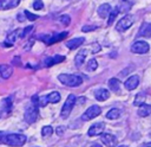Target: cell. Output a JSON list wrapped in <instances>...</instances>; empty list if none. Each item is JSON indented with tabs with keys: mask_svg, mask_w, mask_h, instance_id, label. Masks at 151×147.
Listing matches in <instances>:
<instances>
[{
	"mask_svg": "<svg viewBox=\"0 0 151 147\" xmlns=\"http://www.w3.org/2000/svg\"><path fill=\"white\" fill-rule=\"evenodd\" d=\"M48 103H58L60 101V94L58 91H52L46 96Z\"/></svg>",
	"mask_w": 151,
	"mask_h": 147,
	"instance_id": "cb8c5ba5",
	"label": "cell"
},
{
	"mask_svg": "<svg viewBox=\"0 0 151 147\" xmlns=\"http://www.w3.org/2000/svg\"><path fill=\"white\" fill-rule=\"evenodd\" d=\"M63 60H65V56H59V55H57V56H54V57L46 58V59H45V65H46V66H51V65L61 63Z\"/></svg>",
	"mask_w": 151,
	"mask_h": 147,
	"instance_id": "44dd1931",
	"label": "cell"
},
{
	"mask_svg": "<svg viewBox=\"0 0 151 147\" xmlns=\"http://www.w3.org/2000/svg\"><path fill=\"white\" fill-rule=\"evenodd\" d=\"M133 21H134V18L130 14H126L124 15L116 25V30L118 32H125L127 28H130L132 25H133Z\"/></svg>",
	"mask_w": 151,
	"mask_h": 147,
	"instance_id": "8992f818",
	"label": "cell"
},
{
	"mask_svg": "<svg viewBox=\"0 0 151 147\" xmlns=\"http://www.w3.org/2000/svg\"><path fill=\"white\" fill-rule=\"evenodd\" d=\"M60 83L67 87H79L83 83V78L78 75H70V74H60L58 76Z\"/></svg>",
	"mask_w": 151,
	"mask_h": 147,
	"instance_id": "7a4b0ae2",
	"label": "cell"
},
{
	"mask_svg": "<svg viewBox=\"0 0 151 147\" xmlns=\"http://www.w3.org/2000/svg\"><path fill=\"white\" fill-rule=\"evenodd\" d=\"M150 50V45L144 41V40H136L132 45H131V51L133 53H138V55H144L147 53Z\"/></svg>",
	"mask_w": 151,
	"mask_h": 147,
	"instance_id": "52a82bcc",
	"label": "cell"
},
{
	"mask_svg": "<svg viewBox=\"0 0 151 147\" xmlns=\"http://www.w3.org/2000/svg\"><path fill=\"white\" fill-rule=\"evenodd\" d=\"M20 4V0H0V9L6 11V9H12L17 7Z\"/></svg>",
	"mask_w": 151,
	"mask_h": 147,
	"instance_id": "4fadbf2b",
	"label": "cell"
},
{
	"mask_svg": "<svg viewBox=\"0 0 151 147\" xmlns=\"http://www.w3.org/2000/svg\"><path fill=\"white\" fill-rule=\"evenodd\" d=\"M38 107H39V106L32 103V106H29V107L26 108L25 114H24V119H25V121H26L27 123H33V122L37 121V119H38V116H39Z\"/></svg>",
	"mask_w": 151,
	"mask_h": 147,
	"instance_id": "5b68a950",
	"label": "cell"
},
{
	"mask_svg": "<svg viewBox=\"0 0 151 147\" xmlns=\"http://www.w3.org/2000/svg\"><path fill=\"white\" fill-rule=\"evenodd\" d=\"M111 6L109 5V4H103V5H100L99 7H98V15L100 17V18H107L109 17V14H110V12H111Z\"/></svg>",
	"mask_w": 151,
	"mask_h": 147,
	"instance_id": "e0dca14e",
	"label": "cell"
},
{
	"mask_svg": "<svg viewBox=\"0 0 151 147\" xmlns=\"http://www.w3.org/2000/svg\"><path fill=\"white\" fill-rule=\"evenodd\" d=\"M138 37H144V38H149L151 37V23L144 21L138 31Z\"/></svg>",
	"mask_w": 151,
	"mask_h": 147,
	"instance_id": "7c38bea8",
	"label": "cell"
},
{
	"mask_svg": "<svg viewBox=\"0 0 151 147\" xmlns=\"http://www.w3.org/2000/svg\"><path fill=\"white\" fill-rule=\"evenodd\" d=\"M94 97L96 100L98 101H105L110 97V91L107 89H104V88H99L94 91Z\"/></svg>",
	"mask_w": 151,
	"mask_h": 147,
	"instance_id": "2e32d148",
	"label": "cell"
},
{
	"mask_svg": "<svg viewBox=\"0 0 151 147\" xmlns=\"http://www.w3.org/2000/svg\"><path fill=\"white\" fill-rule=\"evenodd\" d=\"M13 74V69L7 64H0V75L4 79H7Z\"/></svg>",
	"mask_w": 151,
	"mask_h": 147,
	"instance_id": "ac0fdd59",
	"label": "cell"
},
{
	"mask_svg": "<svg viewBox=\"0 0 151 147\" xmlns=\"http://www.w3.org/2000/svg\"><path fill=\"white\" fill-rule=\"evenodd\" d=\"M24 13H25L26 18H27L29 21H34L35 19H38V15H37V14H33V13H31V12H28V11H24Z\"/></svg>",
	"mask_w": 151,
	"mask_h": 147,
	"instance_id": "1f68e13d",
	"label": "cell"
},
{
	"mask_svg": "<svg viewBox=\"0 0 151 147\" xmlns=\"http://www.w3.org/2000/svg\"><path fill=\"white\" fill-rule=\"evenodd\" d=\"M84 41H85V38H83V37L73 38V39L66 41V46H67L70 50H76V49H78Z\"/></svg>",
	"mask_w": 151,
	"mask_h": 147,
	"instance_id": "9a60e30c",
	"label": "cell"
},
{
	"mask_svg": "<svg viewBox=\"0 0 151 147\" xmlns=\"http://www.w3.org/2000/svg\"><path fill=\"white\" fill-rule=\"evenodd\" d=\"M98 68V62L96 58H91L88 62H87V70L88 71H94L96 69Z\"/></svg>",
	"mask_w": 151,
	"mask_h": 147,
	"instance_id": "4316f807",
	"label": "cell"
},
{
	"mask_svg": "<svg viewBox=\"0 0 151 147\" xmlns=\"http://www.w3.org/2000/svg\"><path fill=\"white\" fill-rule=\"evenodd\" d=\"M100 113H101V108L99 106H91L90 108H87L85 110V113L83 114L81 119H83V121H90V120L99 116Z\"/></svg>",
	"mask_w": 151,
	"mask_h": 147,
	"instance_id": "ba28073f",
	"label": "cell"
},
{
	"mask_svg": "<svg viewBox=\"0 0 151 147\" xmlns=\"http://www.w3.org/2000/svg\"><path fill=\"white\" fill-rule=\"evenodd\" d=\"M100 140L107 147H116L117 143H118V139L114 135L109 134V133H103L101 136H100Z\"/></svg>",
	"mask_w": 151,
	"mask_h": 147,
	"instance_id": "30bf717a",
	"label": "cell"
},
{
	"mask_svg": "<svg viewBox=\"0 0 151 147\" xmlns=\"http://www.w3.org/2000/svg\"><path fill=\"white\" fill-rule=\"evenodd\" d=\"M33 25H29V26H27V27H25L24 30H21V32H20V38H25L27 34H29L31 33V31H33Z\"/></svg>",
	"mask_w": 151,
	"mask_h": 147,
	"instance_id": "f1b7e54d",
	"label": "cell"
},
{
	"mask_svg": "<svg viewBox=\"0 0 151 147\" xmlns=\"http://www.w3.org/2000/svg\"><path fill=\"white\" fill-rule=\"evenodd\" d=\"M120 114H122V110H120V109H118V108H112V109H110V110L107 111L106 117L110 119V120H116V119H118V117L120 116Z\"/></svg>",
	"mask_w": 151,
	"mask_h": 147,
	"instance_id": "603a6c76",
	"label": "cell"
},
{
	"mask_svg": "<svg viewBox=\"0 0 151 147\" xmlns=\"http://www.w3.org/2000/svg\"><path fill=\"white\" fill-rule=\"evenodd\" d=\"M109 88L114 94H120V81L117 78H110L109 79Z\"/></svg>",
	"mask_w": 151,
	"mask_h": 147,
	"instance_id": "d6986e66",
	"label": "cell"
},
{
	"mask_svg": "<svg viewBox=\"0 0 151 147\" xmlns=\"http://www.w3.org/2000/svg\"><path fill=\"white\" fill-rule=\"evenodd\" d=\"M76 102H77V97H76V95L70 94V95H68V97L66 98V101H65V103H64L63 108H61V111H60V116H61L63 119L68 117V115L71 114L72 108L74 107Z\"/></svg>",
	"mask_w": 151,
	"mask_h": 147,
	"instance_id": "277c9868",
	"label": "cell"
},
{
	"mask_svg": "<svg viewBox=\"0 0 151 147\" xmlns=\"http://www.w3.org/2000/svg\"><path fill=\"white\" fill-rule=\"evenodd\" d=\"M20 32H21V30H15V31L8 33L7 39H6V41H8V43H5L4 45H6V46H12V45L14 44V41L17 40V37L20 36Z\"/></svg>",
	"mask_w": 151,
	"mask_h": 147,
	"instance_id": "7402d4cb",
	"label": "cell"
},
{
	"mask_svg": "<svg viewBox=\"0 0 151 147\" xmlns=\"http://www.w3.org/2000/svg\"><path fill=\"white\" fill-rule=\"evenodd\" d=\"M145 97H146V94H145L144 91H140V92H138V94L136 95V97H134L133 104H134L136 107H139V106H142V104L144 103V101H145Z\"/></svg>",
	"mask_w": 151,
	"mask_h": 147,
	"instance_id": "d4e9b609",
	"label": "cell"
},
{
	"mask_svg": "<svg viewBox=\"0 0 151 147\" xmlns=\"http://www.w3.org/2000/svg\"><path fill=\"white\" fill-rule=\"evenodd\" d=\"M64 130H65V128L63 127V126H60V127H57V130H55V133L58 134V135H63L64 134Z\"/></svg>",
	"mask_w": 151,
	"mask_h": 147,
	"instance_id": "836d02e7",
	"label": "cell"
},
{
	"mask_svg": "<svg viewBox=\"0 0 151 147\" xmlns=\"http://www.w3.org/2000/svg\"><path fill=\"white\" fill-rule=\"evenodd\" d=\"M125 4H129V5H133L132 2H134V0H123Z\"/></svg>",
	"mask_w": 151,
	"mask_h": 147,
	"instance_id": "8d00e7d4",
	"label": "cell"
},
{
	"mask_svg": "<svg viewBox=\"0 0 151 147\" xmlns=\"http://www.w3.org/2000/svg\"><path fill=\"white\" fill-rule=\"evenodd\" d=\"M67 36H68V32H67V31H64V32H60V33H50V34L39 36V38H40L45 44L52 45V44H54V43L61 41V40L65 39Z\"/></svg>",
	"mask_w": 151,
	"mask_h": 147,
	"instance_id": "3957f363",
	"label": "cell"
},
{
	"mask_svg": "<svg viewBox=\"0 0 151 147\" xmlns=\"http://www.w3.org/2000/svg\"><path fill=\"white\" fill-rule=\"evenodd\" d=\"M138 84H139V76H137V75L130 76V77L124 82V87H125V89H127V90H133V89H136V88L138 87Z\"/></svg>",
	"mask_w": 151,
	"mask_h": 147,
	"instance_id": "8fae6325",
	"label": "cell"
},
{
	"mask_svg": "<svg viewBox=\"0 0 151 147\" xmlns=\"http://www.w3.org/2000/svg\"><path fill=\"white\" fill-rule=\"evenodd\" d=\"M58 20H59L63 25H68V24L71 23V18H70V15H67V14H63V15H60Z\"/></svg>",
	"mask_w": 151,
	"mask_h": 147,
	"instance_id": "f546056e",
	"label": "cell"
},
{
	"mask_svg": "<svg viewBox=\"0 0 151 147\" xmlns=\"http://www.w3.org/2000/svg\"><path fill=\"white\" fill-rule=\"evenodd\" d=\"M97 30V26L96 25H84L81 27V31L83 32H91V31H94Z\"/></svg>",
	"mask_w": 151,
	"mask_h": 147,
	"instance_id": "d6a6232c",
	"label": "cell"
},
{
	"mask_svg": "<svg viewBox=\"0 0 151 147\" xmlns=\"http://www.w3.org/2000/svg\"><path fill=\"white\" fill-rule=\"evenodd\" d=\"M105 129V123L104 122H97L94 124H92L88 130H87V135L88 136H96V135H101Z\"/></svg>",
	"mask_w": 151,
	"mask_h": 147,
	"instance_id": "9c48e42d",
	"label": "cell"
},
{
	"mask_svg": "<svg viewBox=\"0 0 151 147\" xmlns=\"http://www.w3.org/2000/svg\"><path fill=\"white\" fill-rule=\"evenodd\" d=\"M33 8H34L35 11H40V9H42V8H44V4H42V1H41V0H35V1L33 2Z\"/></svg>",
	"mask_w": 151,
	"mask_h": 147,
	"instance_id": "4dcf8cb0",
	"label": "cell"
},
{
	"mask_svg": "<svg viewBox=\"0 0 151 147\" xmlns=\"http://www.w3.org/2000/svg\"><path fill=\"white\" fill-rule=\"evenodd\" d=\"M118 13H119V8H118V7H114L113 9H111V12H110V14H109V20H107V25H109V26L112 25V23H113L114 19L117 18Z\"/></svg>",
	"mask_w": 151,
	"mask_h": 147,
	"instance_id": "484cf974",
	"label": "cell"
},
{
	"mask_svg": "<svg viewBox=\"0 0 151 147\" xmlns=\"http://www.w3.org/2000/svg\"><path fill=\"white\" fill-rule=\"evenodd\" d=\"M27 138L24 134H7L4 135L2 138V143L7 145V146H13V147H20L26 142Z\"/></svg>",
	"mask_w": 151,
	"mask_h": 147,
	"instance_id": "6da1fadb",
	"label": "cell"
},
{
	"mask_svg": "<svg viewBox=\"0 0 151 147\" xmlns=\"http://www.w3.org/2000/svg\"><path fill=\"white\" fill-rule=\"evenodd\" d=\"M91 147H101V146H100L99 143H93V145H92Z\"/></svg>",
	"mask_w": 151,
	"mask_h": 147,
	"instance_id": "f35d334b",
	"label": "cell"
},
{
	"mask_svg": "<svg viewBox=\"0 0 151 147\" xmlns=\"http://www.w3.org/2000/svg\"><path fill=\"white\" fill-rule=\"evenodd\" d=\"M137 114L140 116V117H146L151 114V106L150 104H145L143 103L142 106H139L138 110H137Z\"/></svg>",
	"mask_w": 151,
	"mask_h": 147,
	"instance_id": "ffe728a7",
	"label": "cell"
},
{
	"mask_svg": "<svg viewBox=\"0 0 151 147\" xmlns=\"http://www.w3.org/2000/svg\"><path fill=\"white\" fill-rule=\"evenodd\" d=\"M13 63H15L17 65H19V64H20V57H15V58L13 59Z\"/></svg>",
	"mask_w": 151,
	"mask_h": 147,
	"instance_id": "d590c367",
	"label": "cell"
},
{
	"mask_svg": "<svg viewBox=\"0 0 151 147\" xmlns=\"http://www.w3.org/2000/svg\"><path fill=\"white\" fill-rule=\"evenodd\" d=\"M5 133L4 132H0V143H2V138H4Z\"/></svg>",
	"mask_w": 151,
	"mask_h": 147,
	"instance_id": "74e56055",
	"label": "cell"
},
{
	"mask_svg": "<svg viewBox=\"0 0 151 147\" xmlns=\"http://www.w3.org/2000/svg\"><path fill=\"white\" fill-rule=\"evenodd\" d=\"M86 56H87V50H86V49H83V50L78 51V53H77L76 57H74V64H76L77 68H80V66L84 64Z\"/></svg>",
	"mask_w": 151,
	"mask_h": 147,
	"instance_id": "5bb4252c",
	"label": "cell"
},
{
	"mask_svg": "<svg viewBox=\"0 0 151 147\" xmlns=\"http://www.w3.org/2000/svg\"><path fill=\"white\" fill-rule=\"evenodd\" d=\"M17 18H18V20H19V21H21V23H22V21L26 19V15H25V13H18Z\"/></svg>",
	"mask_w": 151,
	"mask_h": 147,
	"instance_id": "e575fe53",
	"label": "cell"
},
{
	"mask_svg": "<svg viewBox=\"0 0 151 147\" xmlns=\"http://www.w3.org/2000/svg\"><path fill=\"white\" fill-rule=\"evenodd\" d=\"M52 134H53V128L51 126L42 127V129H41V135L42 136H51Z\"/></svg>",
	"mask_w": 151,
	"mask_h": 147,
	"instance_id": "83f0119b",
	"label": "cell"
},
{
	"mask_svg": "<svg viewBox=\"0 0 151 147\" xmlns=\"http://www.w3.org/2000/svg\"><path fill=\"white\" fill-rule=\"evenodd\" d=\"M118 147H127V146H125V145H122V146H118Z\"/></svg>",
	"mask_w": 151,
	"mask_h": 147,
	"instance_id": "ab89813d",
	"label": "cell"
}]
</instances>
